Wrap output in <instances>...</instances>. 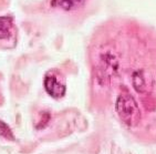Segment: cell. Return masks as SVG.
I'll return each mask as SVG.
<instances>
[{"label": "cell", "instance_id": "6da1fadb", "mask_svg": "<svg viewBox=\"0 0 156 154\" xmlns=\"http://www.w3.org/2000/svg\"><path fill=\"white\" fill-rule=\"evenodd\" d=\"M115 109L120 119L127 127H134L141 121V111L135 99L129 92H122L117 97Z\"/></svg>", "mask_w": 156, "mask_h": 154}, {"label": "cell", "instance_id": "7a4b0ae2", "mask_svg": "<svg viewBox=\"0 0 156 154\" xmlns=\"http://www.w3.org/2000/svg\"><path fill=\"white\" fill-rule=\"evenodd\" d=\"M44 88L51 97L60 99L66 93V83L61 73L57 70H52L44 77Z\"/></svg>", "mask_w": 156, "mask_h": 154}, {"label": "cell", "instance_id": "3957f363", "mask_svg": "<svg viewBox=\"0 0 156 154\" xmlns=\"http://www.w3.org/2000/svg\"><path fill=\"white\" fill-rule=\"evenodd\" d=\"M12 19L7 16L0 17V39H8L12 32Z\"/></svg>", "mask_w": 156, "mask_h": 154}, {"label": "cell", "instance_id": "277c9868", "mask_svg": "<svg viewBox=\"0 0 156 154\" xmlns=\"http://www.w3.org/2000/svg\"><path fill=\"white\" fill-rule=\"evenodd\" d=\"M84 1L85 0H52V3L54 6H59L63 9L70 10L82 5Z\"/></svg>", "mask_w": 156, "mask_h": 154}, {"label": "cell", "instance_id": "5b68a950", "mask_svg": "<svg viewBox=\"0 0 156 154\" xmlns=\"http://www.w3.org/2000/svg\"><path fill=\"white\" fill-rule=\"evenodd\" d=\"M0 136H2L3 139L6 140H9V141H13L15 140L13 133L10 130V127L3 121H1V120H0Z\"/></svg>", "mask_w": 156, "mask_h": 154}]
</instances>
